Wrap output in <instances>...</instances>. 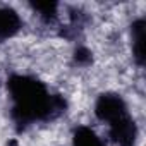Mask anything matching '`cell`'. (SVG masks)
Masks as SVG:
<instances>
[{
  "mask_svg": "<svg viewBox=\"0 0 146 146\" xmlns=\"http://www.w3.org/2000/svg\"><path fill=\"white\" fill-rule=\"evenodd\" d=\"M7 90L12 103L11 117L19 129L36 122H48L65 112V100L33 76L12 74L7 79Z\"/></svg>",
  "mask_w": 146,
  "mask_h": 146,
  "instance_id": "6da1fadb",
  "label": "cell"
},
{
  "mask_svg": "<svg viewBox=\"0 0 146 146\" xmlns=\"http://www.w3.org/2000/svg\"><path fill=\"white\" fill-rule=\"evenodd\" d=\"M95 115L108 125V137L115 146H134L137 125L127 103L117 93H103L95 103Z\"/></svg>",
  "mask_w": 146,
  "mask_h": 146,
  "instance_id": "7a4b0ae2",
  "label": "cell"
},
{
  "mask_svg": "<svg viewBox=\"0 0 146 146\" xmlns=\"http://www.w3.org/2000/svg\"><path fill=\"white\" fill-rule=\"evenodd\" d=\"M23 28V19L21 16L7 7V5H0V40H9L16 36Z\"/></svg>",
  "mask_w": 146,
  "mask_h": 146,
  "instance_id": "3957f363",
  "label": "cell"
},
{
  "mask_svg": "<svg viewBox=\"0 0 146 146\" xmlns=\"http://www.w3.org/2000/svg\"><path fill=\"white\" fill-rule=\"evenodd\" d=\"M131 45H132V57L136 58L137 65H143L144 60V19L139 17L131 26Z\"/></svg>",
  "mask_w": 146,
  "mask_h": 146,
  "instance_id": "277c9868",
  "label": "cell"
},
{
  "mask_svg": "<svg viewBox=\"0 0 146 146\" xmlns=\"http://www.w3.org/2000/svg\"><path fill=\"white\" fill-rule=\"evenodd\" d=\"M72 144L74 146H105L102 137L88 125H78L72 134Z\"/></svg>",
  "mask_w": 146,
  "mask_h": 146,
  "instance_id": "5b68a950",
  "label": "cell"
}]
</instances>
